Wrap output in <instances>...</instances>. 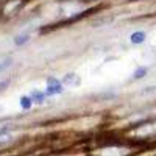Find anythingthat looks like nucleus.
I'll return each mask as SVG.
<instances>
[{"label":"nucleus","instance_id":"obj_8","mask_svg":"<svg viewBox=\"0 0 156 156\" xmlns=\"http://www.w3.org/2000/svg\"><path fill=\"white\" fill-rule=\"evenodd\" d=\"M11 66V58H6L3 61H0V72H3L5 69H8Z\"/></svg>","mask_w":156,"mask_h":156},{"label":"nucleus","instance_id":"obj_2","mask_svg":"<svg viewBox=\"0 0 156 156\" xmlns=\"http://www.w3.org/2000/svg\"><path fill=\"white\" fill-rule=\"evenodd\" d=\"M64 84H67L69 87H75V86H78L81 83V80H80V76H78L76 73H67L66 76H64Z\"/></svg>","mask_w":156,"mask_h":156},{"label":"nucleus","instance_id":"obj_9","mask_svg":"<svg viewBox=\"0 0 156 156\" xmlns=\"http://www.w3.org/2000/svg\"><path fill=\"white\" fill-rule=\"evenodd\" d=\"M147 73V69H144V67H140V69H137L136 70V73H134V78H142Z\"/></svg>","mask_w":156,"mask_h":156},{"label":"nucleus","instance_id":"obj_4","mask_svg":"<svg viewBox=\"0 0 156 156\" xmlns=\"http://www.w3.org/2000/svg\"><path fill=\"white\" fill-rule=\"evenodd\" d=\"M31 103H33V98H31V97H22V98H20V105H22V108H25V109H28V108L31 106Z\"/></svg>","mask_w":156,"mask_h":156},{"label":"nucleus","instance_id":"obj_5","mask_svg":"<svg viewBox=\"0 0 156 156\" xmlns=\"http://www.w3.org/2000/svg\"><path fill=\"white\" fill-rule=\"evenodd\" d=\"M27 41H28V34H19V36L14 37V44H17V45H22Z\"/></svg>","mask_w":156,"mask_h":156},{"label":"nucleus","instance_id":"obj_6","mask_svg":"<svg viewBox=\"0 0 156 156\" xmlns=\"http://www.w3.org/2000/svg\"><path fill=\"white\" fill-rule=\"evenodd\" d=\"M30 97H31L33 100H36L37 103H42V101H44V98H45V97H44V94H41V92H37V90H33V92H31V95H30Z\"/></svg>","mask_w":156,"mask_h":156},{"label":"nucleus","instance_id":"obj_10","mask_svg":"<svg viewBox=\"0 0 156 156\" xmlns=\"http://www.w3.org/2000/svg\"><path fill=\"white\" fill-rule=\"evenodd\" d=\"M16 6H19V2H14V3H9L8 6H5V9H3V11H5V12H9V11H11V8H16Z\"/></svg>","mask_w":156,"mask_h":156},{"label":"nucleus","instance_id":"obj_7","mask_svg":"<svg viewBox=\"0 0 156 156\" xmlns=\"http://www.w3.org/2000/svg\"><path fill=\"white\" fill-rule=\"evenodd\" d=\"M11 140V134L6 133V131H2L0 133V144H6V142Z\"/></svg>","mask_w":156,"mask_h":156},{"label":"nucleus","instance_id":"obj_1","mask_svg":"<svg viewBox=\"0 0 156 156\" xmlns=\"http://www.w3.org/2000/svg\"><path fill=\"white\" fill-rule=\"evenodd\" d=\"M62 92V84L56 78H48L47 81V94H61Z\"/></svg>","mask_w":156,"mask_h":156},{"label":"nucleus","instance_id":"obj_3","mask_svg":"<svg viewBox=\"0 0 156 156\" xmlns=\"http://www.w3.org/2000/svg\"><path fill=\"white\" fill-rule=\"evenodd\" d=\"M129 39H131L133 44H142V42L145 41V33L144 31H136V33L131 34V37H129Z\"/></svg>","mask_w":156,"mask_h":156}]
</instances>
